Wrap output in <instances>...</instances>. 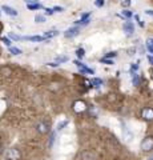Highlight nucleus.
Masks as SVG:
<instances>
[{"mask_svg":"<svg viewBox=\"0 0 153 160\" xmlns=\"http://www.w3.org/2000/svg\"><path fill=\"white\" fill-rule=\"evenodd\" d=\"M122 16L127 18V19H131L132 18V12L128 11V9H125V11H122Z\"/></svg>","mask_w":153,"mask_h":160,"instance_id":"25","label":"nucleus"},{"mask_svg":"<svg viewBox=\"0 0 153 160\" xmlns=\"http://www.w3.org/2000/svg\"><path fill=\"white\" fill-rule=\"evenodd\" d=\"M59 35V31H47V32H44V38L45 39H49V38H53V36H57Z\"/></svg>","mask_w":153,"mask_h":160,"instance_id":"13","label":"nucleus"},{"mask_svg":"<svg viewBox=\"0 0 153 160\" xmlns=\"http://www.w3.org/2000/svg\"><path fill=\"white\" fill-rule=\"evenodd\" d=\"M2 9L4 12H6L7 15H9V16H17V11L15 8H12V7H8V6H3L2 7Z\"/></svg>","mask_w":153,"mask_h":160,"instance_id":"9","label":"nucleus"},{"mask_svg":"<svg viewBox=\"0 0 153 160\" xmlns=\"http://www.w3.org/2000/svg\"><path fill=\"white\" fill-rule=\"evenodd\" d=\"M116 55H117L116 52H109V53H107V55H105V58H115Z\"/></svg>","mask_w":153,"mask_h":160,"instance_id":"33","label":"nucleus"},{"mask_svg":"<svg viewBox=\"0 0 153 160\" xmlns=\"http://www.w3.org/2000/svg\"><path fill=\"white\" fill-rule=\"evenodd\" d=\"M152 79H153V71H152Z\"/></svg>","mask_w":153,"mask_h":160,"instance_id":"39","label":"nucleus"},{"mask_svg":"<svg viewBox=\"0 0 153 160\" xmlns=\"http://www.w3.org/2000/svg\"><path fill=\"white\" fill-rule=\"evenodd\" d=\"M122 133H124V138H125L127 142H131L132 140V133H131V131H128V128L125 126H124V128H122Z\"/></svg>","mask_w":153,"mask_h":160,"instance_id":"12","label":"nucleus"},{"mask_svg":"<svg viewBox=\"0 0 153 160\" xmlns=\"http://www.w3.org/2000/svg\"><path fill=\"white\" fill-rule=\"evenodd\" d=\"M148 60H149V63L153 66V56H148Z\"/></svg>","mask_w":153,"mask_h":160,"instance_id":"38","label":"nucleus"},{"mask_svg":"<svg viewBox=\"0 0 153 160\" xmlns=\"http://www.w3.org/2000/svg\"><path fill=\"white\" fill-rule=\"evenodd\" d=\"M146 48L151 53H153V38L146 39Z\"/></svg>","mask_w":153,"mask_h":160,"instance_id":"14","label":"nucleus"},{"mask_svg":"<svg viewBox=\"0 0 153 160\" xmlns=\"http://www.w3.org/2000/svg\"><path fill=\"white\" fill-rule=\"evenodd\" d=\"M141 149L144 152H149L153 149V136H146L144 140L141 142Z\"/></svg>","mask_w":153,"mask_h":160,"instance_id":"3","label":"nucleus"},{"mask_svg":"<svg viewBox=\"0 0 153 160\" xmlns=\"http://www.w3.org/2000/svg\"><path fill=\"white\" fill-rule=\"evenodd\" d=\"M55 139H56V133L52 132V133H51V138H49V147L53 146V142H55Z\"/></svg>","mask_w":153,"mask_h":160,"instance_id":"22","label":"nucleus"},{"mask_svg":"<svg viewBox=\"0 0 153 160\" xmlns=\"http://www.w3.org/2000/svg\"><path fill=\"white\" fill-rule=\"evenodd\" d=\"M52 9H53V12H63V11H64V8H63V7H57V6H56V7H53Z\"/></svg>","mask_w":153,"mask_h":160,"instance_id":"30","label":"nucleus"},{"mask_svg":"<svg viewBox=\"0 0 153 160\" xmlns=\"http://www.w3.org/2000/svg\"><path fill=\"white\" fill-rule=\"evenodd\" d=\"M100 62H101V63H105V64H108V66H112V64H113L112 60H111V59H108V58H103V59L100 60Z\"/></svg>","mask_w":153,"mask_h":160,"instance_id":"24","label":"nucleus"},{"mask_svg":"<svg viewBox=\"0 0 153 160\" xmlns=\"http://www.w3.org/2000/svg\"><path fill=\"white\" fill-rule=\"evenodd\" d=\"M79 31H80V28L79 27H71L69 29H67L65 32H64V36L65 38H68V39H71V38H75V36H77L79 35Z\"/></svg>","mask_w":153,"mask_h":160,"instance_id":"6","label":"nucleus"},{"mask_svg":"<svg viewBox=\"0 0 153 160\" xmlns=\"http://www.w3.org/2000/svg\"><path fill=\"white\" fill-rule=\"evenodd\" d=\"M137 68H139V64H135V63H133V64H132V67H131V69H132V72H135V71H137Z\"/></svg>","mask_w":153,"mask_h":160,"instance_id":"31","label":"nucleus"},{"mask_svg":"<svg viewBox=\"0 0 153 160\" xmlns=\"http://www.w3.org/2000/svg\"><path fill=\"white\" fill-rule=\"evenodd\" d=\"M149 160H153V156H152V158H151V159H149Z\"/></svg>","mask_w":153,"mask_h":160,"instance_id":"40","label":"nucleus"},{"mask_svg":"<svg viewBox=\"0 0 153 160\" xmlns=\"http://www.w3.org/2000/svg\"><path fill=\"white\" fill-rule=\"evenodd\" d=\"M122 29H124V32L128 35V36H131V35L135 32V27H133V24L131 22H125L124 26H122Z\"/></svg>","mask_w":153,"mask_h":160,"instance_id":"8","label":"nucleus"},{"mask_svg":"<svg viewBox=\"0 0 153 160\" xmlns=\"http://www.w3.org/2000/svg\"><path fill=\"white\" fill-rule=\"evenodd\" d=\"M27 4H33V3H39V0H24Z\"/></svg>","mask_w":153,"mask_h":160,"instance_id":"34","label":"nucleus"},{"mask_svg":"<svg viewBox=\"0 0 153 160\" xmlns=\"http://www.w3.org/2000/svg\"><path fill=\"white\" fill-rule=\"evenodd\" d=\"M135 18H136V20H137V22H139V24H140V27H144V23H142V22H141V20H140V18H139V16H137V15H136V16H135Z\"/></svg>","mask_w":153,"mask_h":160,"instance_id":"35","label":"nucleus"},{"mask_svg":"<svg viewBox=\"0 0 153 160\" xmlns=\"http://www.w3.org/2000/svg\"><path fill=\"white\" fill-rule=\"evenodd\" d=\"M0 31H2V28H0Z\"/></svg>","mask_w":153,"mask_h":160,"instance_id":"41","label":"nucleus"},{"mask_svg":"<svg viewBox=\"0 0 153 160\" xmlns=\"http://www.w3.org/2000/svg\"><path fill=\"white\" fill-rule=\"evenodd\" d=\"M68 123H69L68 120H61V122L57 124V131H61L64 127H67V126H68Z\"/></svg>","mask_w":153,"mask_h":160,"instance_id":"17","label":"nucleus"},{"mask_svg":"<svg viewBox=\"0 0 153 160\" xmlns=\"http://www.w3.org/2000/svg\"><path fill=\"white\" fill-rule=\"evenodd\" d=\"M35 22L39 23V24H40V23H44V22H45V18H44L43 15H36V16H35Z\"/></svg>","mask_w":153,"mask_h":160,"instance_id":"19","label":"nucleus"},{"mask_svg":"<svg viewBox=\"0 0 153 160\" xmlns=\"http://www.w3.org/2000/svg\"><path fill=\"white\" fill-rule=\"evenodd\" d=\"M76 55L79 58H84V49L83 48H79L77 51H76Z\"/></svg>","mask_w":153,"mask_h":160,"instance_id":"27","label":"nucleus"},{"mask_svg":"<svg viewBox=\"0 0 153 160\" xmlns=\"http://www.w3.org/2000/svg\"><path fill=\"white\" fill-rule=\"evenodd\" d=\"M9 52H11L12 55H20L22 53V49H19V48H16V47H9Z\"/></svg>","mask_w":153,"mask_h":160,"instance_id":"18","label":"nucleus"},{"mask_svg":"<svg viewBox=\"0 0 153 160\" xmlns=\"http://www.w3.org/2000/svg\"><path fill=\"white\" fill-rule=\"evenodd\" d=\"M88 109H89V113L92 115V116H97V111H96V109H95V107H93V106H91V107H88Z\"/></svg>","mask_w":153,"mask_h":160,"instance_id":"23","label":"nucleus"},{"mask_svg":"<svg viewBox=\"0 0 153 160\" xmlns=\"http://www.w3.org/2000/svg\"><path fill=\"white\" fill-rule=\"evenodd\" d=\"M91 84H92L93 87H100L101 84H103V80H101V79H97V78H95V79H92Z\"/></svg>","mask_w":153,"mask_h":160,"instance_id":"15","label":"nucleus"},{"mask_svg":"<svg viewBox=\"0 0 153 160\" xmlns=\"http://www.w3.org/2000/svg\"><path fill=\"white\" fill-rule=\"evenodd\" d=\"M27 8H28V9H31V11H35V9L41 8V6H40L39 3H33V4H27Z\"/></svg>","mask_w":153,"mask_h":160,"instance_id":"16","label":"nucleus"},{"mask_svg":"<svg viewBox=\"0 0 153 160\" xmlns=\"http://www.w3.org/2000/svg\"><path fill=\"white\" fill-rule=\"evenodd\" d=\"M47 64H48V66H51V67H57L59 66L56 62H51V63H47Z\"/></svg>","mask_w":153,"mask_h":160,"instance_id":"36","label":"nucleus"},{"mask_svg":"<svg viewBox=\"0 0 153 160\" xmlns=\"http://www.w3.org/2000/svg\"><path fill=\"white\" fill-rule=\"evenodd\" d=\"M9 39H12V40H22V36H19V35L16 33H13V32H9Z\"/></svg>","mask_w":153,"mask_h":160,"instance_id":"21","label":"nucleus"},{"mask_svg":"<svg viewBox=\"0 0 153 160\" xmlns=\"http://www.w3.org/2000/svg\"><path fill=\"white\" fill-rule=\"evenodd\" d=\"M95 6H96V7H103V6H104V0H96V2H95Z\"/></svg>","mask_w":153,"mask_h":160,"instance_id":"29","label":"nucleus"},{"mask_svg":"<svg viewBox=\"0 0 153 160\" xmlns=\"http://www.w3.org/2000/svg\"><path fill=\"white\" fill-rule=\"evenodd\" d=\"M2 42L6 44L7 47H11V42H9V39H8V38H2Z\"/></svg>","mask_w":153,"mask_h":160,"instance_id":"26","label":"nucleus"},{"mask_svg":"<svg viewBox=\"0 0 153 160\" xmlns=\"http://www.w3.org/2000/svg\"><path fill=\"white\" fill-rule=\"evenodd\" d=\"M36 131L40 133V135H47L49 131H51V123H49L48 120H43V122L37 123Z\"/></svg>","mask_w":153,"mask_h":160,"instance_id":"2","label":"nucleus"},{"mask_svg":"<svg viewBox=\"0 0 153 160\" xmlns=\"http://www.w3.org/2000/svg\"><path fill=\"white\" fill-rule=\"evenodd\" d=\"M145 13H146V15H149V16H152V18H153V11H152V9H146Z\"/></svg>","mask_w":153,"mask_h":160,"instance_id":"37","label":"nucleus"},{"mask_svg":"<svg viewBox=\"0 0 153 160\" xmlns=\"http://www.w3.org/2000/svg\"><path fill=\"white\" fill-rule=\"evenodd\" d=\"M23 40H28V42H43L45 40L44 36H23Z\"/></svg>","mask_w":153,"mask_h":160,"instance_id":"10","label":"nucleus"},{"mask_svg":"<svg viewBox=\"0 0 153 160\" xmlns=\"http://www.w3.org/2000/svg\"><path fill=\"white\" fill-rule=\"evenodd\" d=\"M141 118L144 119L145 122H152V120H153V108H151V107L142 108V111H141Z\"/></svg>","mask_w":153,"mask_h":160,"instance_id":"4","label":"nucleus"},{"mask_svg":"<svg viewBox=\"0 0 153 160\" xmlns=\"http://www.w3.org/2000/svg\"><path fill=\"white\" fill-rule=\"evenodd\" d=\"M44 11H45L47 15H52L53 13V9L52 8H44Z\"/></svg>","mask_w":153,"mask_h":160,"instance_id":"32","label":"nucleus"},{"mask_svg":"<svg viewBox=\"0 0 153 160\" xmlns=\"http://www.w3.org/2000/svg\"><path fill=\"white\" fill-rule=\"evenodd\" d=\"M131 0H122V2H121V6L122 7H129L131 6Z\"/></svg>","mask_w":153,"mask_h":160,"instance_id":"28","label":"nucleus"},{"mask_svg":"<svg viewBox=\"0 0 153 160\" xmlns=\"http://www.w3.org/2000/svg\"><path fill=\"white\" fill-rule=\"evenodd\" d=\"M132 83H133L135 87H137L140 84V76L136 72H132Z\"/></svg>","mask_w":153,"mask_h":160,"instance_id":"11","label":"nucleus"},{"mask_svg":"<svg viewBox=\"0 0 153 160\" xmlns=\"http://www.w3.org/2000/svg\"><path fill=\"white\" fill-rule=\"evenodd\" d=\"M72 109L76 113H84L88 109V106L84 100H76V102H73V104H72Z\"/></svg>","mask_w":153,"mask_h":160,"instance_id":"1","label":"nucleus"},{"mask_svg":"<svg viewBox=\"0 0 153 160\" xmlns=\"http://www.w3.org/2000/svg\"><path fill=\"white\" fill-rule=\"evenodd\" d=\"M76 64V67L80 69V72H83V73H91V75H93V69H91V68H88L87 66H84V64L81 63V62H77V60H75L73 62Z\"/></svg>","mask_w":153,"mask_h":160,"instance_id":"7","label":"nucleus"},{"mask_svg":"<svg viewBox=\"0 0 153 160\" xmlns=\"http://www.w3.org/2000/svg\"><path fill=\"white\" fill-rule=\"evenodd\" d=\"M55 62L57 63V64H60V63H65V62H68V56H60V58H57Z\"/></svg>","mask_w":153,"mask_h":160,"instance_id":"20","label":"nucleus"},{"mask_svg":"<svg viewBox=\"0 0 153 160\" xmlns=\"http://www.w3.org/2000/svg\"><path fill=\"white\" fill-rule=\"evenodd\" d=\"M7 158H8V160H20L22 153L17 148H11L7 153Z\"/></svg>","mask_w":153,"mask_h":160,"instance_id":"5","label":"nucleus"}]
</instances>
